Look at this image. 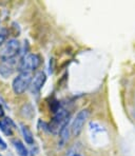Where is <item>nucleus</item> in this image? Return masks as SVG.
I'll return each instance as SVG.
<instances>
[{"label": "nucleus", "instance_id": "f257e3e1", "mask_svg": "<svg viewBox=\"0 0 135 156\" xmlns=\"http://www.w3.org/2000/svg\"><path fill=\"white\" fill-rule=\"evenodd\" d=\"M41 63V58L38 54L30 53L24 55L18 62L17 70L19 73H32L33 71L37 70Z\"/></svg>", "mask_w": 135, "mask_h": 156}, {"label": "nucleus", "instance_id": "0eeeda50", "mask_svg": "<svg viewBox=\"0 0 135 156\" xmlns=\"http://www.w3.org/2000/svg\"><path fill=\"white\" fill-rule=\"evenodd\" d=\"M69 119L62 123V126H61L60 129H59V131H58V133H59V139H58L59 147H65L66 144H67L69 141V139H70L71 123H70V120H69Z\"/></svg>", "mask_w": 135, "mask_h": 156}, {"label": "nucleus", "instance_id": "9b49d317", "mask_svg": "<svg viewBox=\"0 0 135 156\" xmlns=\"http://www.w3.org/2000/svg\"><path fill=\"white\" fill-rule=\"evenodd\" d=\"M5 39H6L5 33H4V32H0V47H2V45L4 44Z\"/></svg>", "mask_w": 135, "mask_h": 156}, {"label": "nucleus", "instance_id": "39448f33", "mask_svg": "<svg viewBox=\"0 0 135 156\" xmlns=\"http://www.w3.org/2000/svg\"><path fill=\"white\" fill-rule=\"evenodd\" d=\"M45 81H47V75L43 71H38L33 77H32L31 86H30V90L32 94L36 95L40 92L42 87L44 86Z\"/></svg>", "mask_w": 135, "mask_h": 156}, {"label": "nucleus", "instance_id": "9d476101", "mask_svg": "<svg viewBox=\"0 0 135 156\" xmlns=\"http://www.w3.org/2000/svg\"><path fill=\"white\" fill-rule=\"evenodd\" d=\"M13 144H14V148H15V150L17 151V153L20 156H29V151H27L26 146H24V144H22L20 140L15 139V140H13Z\"/></svg>", "mask_w": 135, "mask_h": 156}, {"label": "nucleus", "instance_id": "4468645a", "mask_svg": "<svg viewBox=\"0 0 135 156\" xmlns=\"http://www.w3.org/2000/svg\"><path fill=\"white\" fill-rule=\"evenodd\" d=\"M66 156H82V155L77 154V153H74V154H68V155H66Z\"/></svg>", "mask_w": 135, "mask_h": 156}, {"label": "nucleus", "instance_id": "2eb2a0df", "mask_svg": "<svg viewBox=\"0 0 135 156\" xmlns=\"http://www.w3.org/2000/svg\"><path fill=\"white\" fill-rule=\"evenodd\" d=\"M0 156H2V155H1V154H0Z\"/></svg>", "mask_w": 135, "mask_h": 156}, {"label": "nucleus", "instance_id": "1a4fd4ad", "mask_svg": "<svg viewBox=\"0 0 135 156\" xmlns=\"http://www.w3.org/2000/svg\"><path fill=\"white\" fill-rule=\"evenodd\" d=\"M21 132H22V136H23L24 141H26L27 144H30V146H33L35 141H34L33 133L29 129V127H27V126H24V125H21Z\"/></svg>", "mask_w": 135, "mask_h": 156}, {"label": "nucleus", "instance_id": "7ed1b4c3", "mask_svg": "<svg viewBox=\"0 0 135 156\" xmlns=\"http://www.w3.org/2000/svg\"><path fill=\"white\" fill-rule=\"evenodd\" d=\"M20 43L17 39H10L0 50V59L1 60H8V59H14L20 52Z\"/></svg>", "mask_w": 135, "mask_h": 156}, {"label": "nucleus", "instance_id": "423d86ee", "mask_svg": "<svg viewBox=\"0 0 135 156\" xmlns=\"http://www.w3.org/2000/svg\"><path fill=\"white\" fill-rule=\"evenodd\" d=\"M18 63L16 61V58L8 59V60L0 61V75L3 78H9L14 74L17 70Z\"/></svg>", "mask_w": 135, "mask_h": 156}, {"label": "nucleus", "instance_id": "f8f14e48", "mask_svg": "<svg viewBox=\"0 0 135 156\" xmlns=\"http://www.w3.org/2000/svg\"><path fill=\"white\" fill-rule=\"evenodd\" d=\"M6 149V144L4 143L3 139L0 137V150H5Z\"/></svg>", "mask_w": 135, "mask_h": 156}, {"label": "nucleus", "instance_id": "6e6552de", "mask_svg": "<svg viewBox=\"0 0 135 156\" xmlns=\"http://www.w3.org/2000/svg\"><path fill=\"white\" fill-rule=\"evenodd\" d=\"M13 128H14V122L11 118L5 117L4 119H0V130L6 136H11L13 134Z\"/></svg>", "mask_w": 135, "mask_h": 156}, {"label": "nucleus", "instance_id": "ddd939ff", "mask_svg": "<svg viewBox=\"0 0 135 156\" xmlns=\"http://www.w3.org/2000/svg\"><path fill=\"white\" fill-rule=\"evenodd\" d=\"M4 116V110H3V107H2V105L0 104V118L1 117Z\"/></svg>", "mask_w": 135, "mask_h": 156}, {"label": "nucleus", "instance_id": "20e7f679", "mask_svg": "<svg viewBox=\"0 0 135 156\" xmlns=\"http://www.w3.org/2000/svg\"><path fill=\"white\" fill-rule=\"evenodd\" d=\"M89 115H90V112H89L88 109L81 110L76 114L75 118L71 122V134L73 136H78L82 132V129H83L84 125L88 120Z\"/></svg>", "mask_w": 135, "mask_h": 156}, {"label": "nucleus", "instance_id": "f03ea898", "mask_svg": "<svg viewBox=\"0 0 135 156\" xmlns=\"http://www.w3.org/2000/svg\"><path fill=\"white\" fill-rule=\"evenodd\" d=\"M32 81V74L31 73H19L12 82V89L14 93L17 95H21L30 89Z\"/></svg>", "mask_w": 135, "mask_h": 156}]
</instances>
